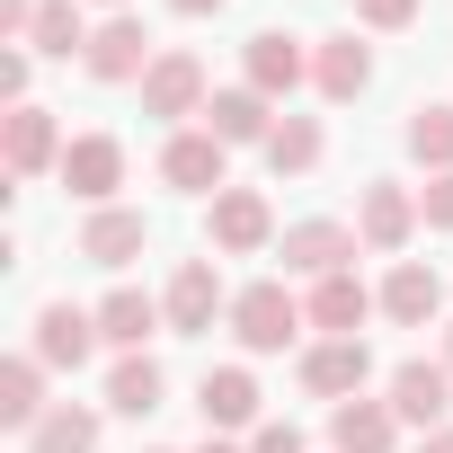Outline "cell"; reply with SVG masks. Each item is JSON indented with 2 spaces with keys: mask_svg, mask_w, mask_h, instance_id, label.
<instances>
[{
  "mask_svg": "<svg viewBox=\"0 0 453 453\" xmlns=\"http://www.w3.org/2000/svg\"><path fill=\"white\" fill-rule=\"evenodd\" d=\"M232 329H241V347H250V356H276V347L303 329V311H294V294H285V285H250V294L232 303Z\"/></svg>",
  "mask_w": 453,
  "mask_h": 453,
  "instance_id": "cell-1",
  "label": "cell"
},
{
  "mask_svg": "<svg viewBox=\"0 0 453 453\" xmlns=\"http://www.w3.org/2000/svg\"><path fill=\"white\" fill-rule=\"evenodd\" d=\"M204 107V63L196 54H160L142 72V116H196Z\"/></svg>",
  "mask_w": 453,
  "mask_h": 453,
  "instance_id": "cell-2",
  "label": "cell"
},
{
  "mask_svg": "<svg viewBox=\"0 0 453 453\" xmlns=\"http://www.w3.org/2000/svg\"><path fill=\"white\" fill-rule=\"evenodd\" d=\"M160 54H151V36H142V19H107L98 36H89V72L98 81H142Z\"/></svg>",
  "mask_w": 453,
  "mask_h": 453,
  "instance_id": "cell-3",
  "label": "cell"
},
{
  "mask_svg": "<svg viewBox=\"0 0 453 453\" xmlns=\"http://www.w3.org/2000/svg\"><path fill=\"white\" fill-rule=\"evenodd\" d=\"M116 178H125V142H116V134L63 142V187H72V196H116Z\"/></svg>",
  "mask_w": 453,
  "mask_h": 453,
  "instance_id": "cell-4",
  "label": "cell"
},
{
  "mask_svg": "<svg viewBox=\"0 0 453 453\" xmlns=\"http://www.w3.org/2000/svg\"><path fill=\"white\" fill-rule=\"evenodd\" d=\"M160 311H169V329H178V338L213 329V311H222V276H213L204 258H187V267L169 276V303H160Z\"/></svg>",
  "mask_w": 453,
  "mask_h": 453,
  "instance_id": "cell-5",
  "label": "cell"
},
{
  "mask_svg": "<svg viewBox=\"0 0 453 453\" xmlns=\"http://www.w3.org/2000/svg\"><path fill=\"white\" fill-rule=\"evenodd\" d=\"M444 409H453V365H400V373H391V418L435 426Z\"/></svg>",
  "mask_w": 453,
  "mask_h": 453,
  "instance_id": "cell-6",
  "label": "cell"
},
{
  "mask_svg": "<svg viewBox=\"0 0 453 453\" xmlns=\"http://www.w3.org/2000/svg\"><path fill=\"white\" fill-rule=\"evenodd\" d=\"M347 258H356L347 222H294L285 232V267H303V276H347Z\"/></svg>",
  "mask_w": 453,
  "mask_h": 453,
  "instance_id": "cell-7",
  "label": "cell"
},
{
  "mask_svg": "<svg viewBox=\"0 0 453 453\" xmlns=\"http://www.w3.org/2000/svg\"><path fill=\"white\" fill-rule=\"evenodd\" d=\"M365 373H373L365 338H329V347H311V356H303V382H311V391H329V400L365 391Z\"/></svg>",
  "mask_w": 453,
  "mask_h": 453,
  "instance_id": "cell-8",
  "label": "cell"
},
{
  "mask_svg": "<svg viewBox=\"0 0 453 453\" xmlns=\"http://www.w3.org/2000/svg\"><path fill=\"white\" fill-rule=\"evenodd\" d=\"M222 151H232V142H213V134H178V142L160 151V178L187 187V196H204V187H222Z\"/></svg>",
  "mask_w": 453,
  "mask_h": 453,
  "instance_id": "cell-9",
  "label": "cell"
},
{
  "mask_svg": "<svg viewBox=\"0 0 453 453\" xmlns=\"http://www.w3.org/2000/svg\"><path fill=\"white\" fill-rule=\"evenodd\" d=\"M89 347H98V320L89 311H72V303H45L36 311V356L45 365H81Z\"/></svg>",
  "mask_w": 453,
  "mask_h": 453,
  "instance_id": "cell-10",
  "label": "cell"
},
{
  "mask_svg": "<svg viewBox=\"0 0 453 453\" xmlns=\"http://www.w3.org/2000/svg\"><path fill=\"white\" fill-rule=\"evenodd\" d=\"M382 311H391V320H409V329H418V320H435V311H444V285H435V267L400 258V267H391V285H382Z\"/></svg>",
  "mask_w": 453,
  "mask_h": 453,
  "instance_id": "cell-11",
  "label": "cell"
},
{
  "mask_svg": "<svg viewBox=\"0 0 453 453\" xmlns=\"http://www.w3.org/2000/svg\"><path fill=\"white\" fill-rule=\"evenodd\" d=\"M356 232H365V250H400V241L418 232V204H409L400 187H365V213H356Z\"/></svg>",
  "mask_w": 453,
  "mask_h": 453,
  "instance_id": "cell-12",
  "label": "cell"
},
{
  "mask_svg": "<svg viewBox=\"0 0 453 453\" xmlns=\"http://www.w3.org/2000/svg\"><path fill=\"white\" fill-rule=\"evenodd\" d=\"M196 409H204V426H250V418H258V382H250L241 365H222V373H204Z\"/></svg>",
  "mask_w": 453,
  "mask_h": 453,
  "instance_id": "cell-13",
  "label": "cell"
},
{
  "mask_svg": "<svg viewBox=\"0 0 453 453\" xmlns=\"http://www.w3.org/2000/svg\"><path fill=\"white\" fill-rule=\"evenodd\" d=\"M204 134H213V142H267L276 125H267V98H258V89H222V98L204 107Z\"/></svg>",
  "mask_w": 453,
  "mask_h": 453,
  "instance_id": "cell-14",
  "label": "cell"
},
{
  "mask_svg": "<svg viewBox=\"0 0 453 453\" xmlns=\"http://www.w3.org/2000/svg\"><path fill=\"white\" fill-rule=\"evenodd\" d=\"M142 213H89V232H81V258H98V267H125V258H142Z\"/></svg>",
  "mask_w": 453,
  "mask_h": 453,
  "instance_id": "cell-15",
  "label": "cell"
},
{
  "mask_svg": "<svg viewBox=\"0 0 453 453\" xmlns=\"http://www.w3.org/2000/svg\"><path fill=\"white\" fill-rule=\"evenodd\" d=\"M213 241H222V250H258V241H267V196H250V187L213 196Z\"/></svg>",
  "mask_w": 453,
  "mask_h": 453,
  "instance_id": "cell-16",
  "label": "cell"
},
{
  "mask_svg": "<svg viewBox=\"0 0 453 453\" xmlns=\"http://www.w3.org/2000/svg\"><path fill=\"white\" fill-rule=\"evenodd\" d=\"M329 435H338V453H391V409L382 400H338Z\"/></svg>",
  "mask_w": 453,
  "mask_h": 453,
  "instance_id": "cell-17",
  "label": "cell"
},
{
  "mask_svg": "<svg viewBox=\"0 0 453 453\" xmlns=\"http://www.w3.org/2000/svg\"><path fill=\"white\" fill-rule=\"evenodd\" d=\"M250 81H258V98L294 89V81H303V45H294V36H276V27H267V36H250Z\"/></svg>",
  "mask_w": 453,
  "mask_h": 453,
  "instance_id": "cell-18",
  "label": "cell"
},
{
  "mask_svg": "<svg viewBox=\"0 0 453 453\" xmlns=\"http://www.w3.org/2000/svg\"><path fill=\"white\" fill-rule=\"evenodd\" d=\"M54 160V116L45 107H10V178H36Z\"/></svg>",
  "mask_w": 453,
  "mask_h": 453,
  "instance_id": "cell-19",
  "label": "cell"
},
{
  "mask_svg": "<svg viewBox=\"0 0 453 453\" xmlns=\"http://www.w3.org/2000/svg\"><path fill=\"white\" fill-rule=\"evenodd\" d=\"M365 311H373V294H365L356 276H320V285H311V320H320V329L356 338V320H365Z\"/></svg>",
  "mask_w": 453,
  "mask_h": 453,
  "instance_id": "cell-20",
  "label": "cell"
},
{
  "mask_svg": "<svg viewBox=\"0 0 453 453\" xmlns=\"http://www.w3.org/2000/svg\"><path fill=\"white\" fill-rule=\"evenodd\" d=\"M89 444H98V418H89V409H72V400H63V409H45V418L27 426V453H89Z\"/></svg>",
  "mask_w": 453,
  "mask_h": 453,
  "instance_id": "cell-21",
  "label": "cell"
},
{
  "mask_svg": "<svg viewBox=\"0 0 453 453\" xmlns=\"http://www.w3.org/2000/svg\"><path fill=\"white\" fill-rule=\"evenodd\" d=\"M45 356H10V373H0V418H10V426H36L45 418Z\"/></svg>",
  "mask_w": 453,
  "mask_h": 453,
  "instance_id": "cell-22",
  "label": "cell"
},
{
  "mask_svg": "<svg viewBox=\"0 0 453 453\" xmlns=\"http://www.w3.org/2000/svg\"><path fill=\"white\" fill-rule=\"evenodd\" d=\"M27 45L36 54H89V27H81V10H72V0H36V27H27Z\"/></svg>",
  "mask_w": 453,
  "mask_h": 453,
  "instance_id": "cell-23",
  "label": "cell"
},
{
  "mask_svg": "<svg viewBox=\"0 0 453 453\" xmlns=\"http://www.w3.org/2000/svg\"><path fill=\"white\" fill-rule=\"evenodd\" d=\"M311 72H320V98H356V89L373 81V54H365L356 36H338V45H320V63H311Z\"/></svg>",
  "mask_w": 453,
  "mask_h": 453,
  "instance_id": "cell-24",
  "label": "cell"
},
{
  "mask_svg": "<svg viewBox=\"0 0 453 453\" xmlns=\"http://www.w3.org/2000/svg\"><path fill=\"white\" fill-rule=\"evenodd\" d=\"M151 329H160L151 294H134V285H125V294H107V303H98V338H116V347H142Z\"/></svg>",
  "mask_w": 453,
  "mask_h": 453,
  "instance_id": "cell-25",
  "label": "cell"
},
{
  "mask_svg": "<svg viewBox=\"0 0 453 453\" xmlns=\"http://www.w3.org/2000/svg\"><path fill=\"white\" fill-rule=\"evenodd\" d=\"M107 409H125V418H151V409H160V365H151V356H125V365L107 373Z\"/></svg>",
  "mask_w": 453,
  "mask_h": 453,
  "instance_id": "cell-26",
  "label": "cell"
},
{
  "mask_svg": "<svg viewBox=\"0 0 453 453\" xmlns=\"http://www.w3.org/2000/svg\"><path fill=\"white\" fill-rule=\"evenodd\" d=\"M311 160H320V125H311V116H285V125L267 134V169H276V178H303Z\"/></svg>",
  "mask_w": 453,
  "mask_h": 453,
  "instance_id": "cell-27",
  "label": "cell"
},
{
  "mask_svg": "<svg viewBox=\"0 0 453 453\" xmlns=\"http://www.w3.org/2000/svg\"><path fill=\"white\" fill-rule=\"evenodd\" d=\"M409 151L444 178V169H453V107H418V116H409Z\"/></svg>",
  "mask_w": 453,
  "mask_h": 453,
  "instance_id": "cell-28",
  "label": "cell"
},
{
  "mask_svg": "<svg viewBox=\"0 0 453 453\" xmlns=\"http://www.w3.org/2000/svg\"><path fill=\"white\" fill-rule=\"evenodd\" d=\"M418 213L435 222V232H453V169H444V178H426V196H418Z\"/></svg>",
  "mask_w": 453,
  "mask_h": 453,
  "instance_id": "cell-29",
  "label": "cell"
},
{
  "mask_svg": "<svg viewBox=\"0 0 453 453\" xmlns=\"http://www.w3.org/2000/svg\"><path fill=\"white\" fill-rule=\"evenodd\" d=\"M356 19H365V27H409L418 0H356Z\"/></svg>",
  "mask_w": 453,
  "mask_h": 453,
  "instance_id": "cell-30",
  "label": "cell"
},
{
  "mask_svg": "<svg viewBox=\"0 0 453 453\" xmlns=\"http://www.w3.org/2000/svg\"><path fill=\"white\" fill-rule=\"evenodd\" d=\"M0 89H10V98L27 107V54H0Z\"/></svg>",
  "mask_w": 453,
  "mask_h": 453,
  "instance_id": "cell-31",
  "label": "cell"
},
{
  "mask_svg": "<svg viewBox=\"0 0 453 453\" xmlns=\"http://www.w3.org/2000/svg\"><path fill=\"white\" fill-rule=\"evenodd\" d=\"M0 27H10V36H27V27H36V0H0Z\"/></svg>",
  "mask_w": 453,
  "mask_h": 453,
  "instance_id": "cell-32",
  "label": "cell"
},
{
  "mask_svg": "<svg viewBox=\"0 0 453 453\" xmlns=\"http://www.w3.org/2000/svg\"><path fill=\"white\" fill-rule=\"evenodd\" d=\"M258 453H303V435L294 426H258Z\"/></svg>",
  "mask_w": 453,
  "mask_h": 453,
  "instance_id": "cell-33",
  "label": "cell"
},
{
  "mask_svg": "<svg viewBox=\"0 0 453 453\" xmlns=\"http://www.w3.org/2000/svg\"><path fill=\"white\" fill-rule=\"evenodd\" d=\"M169 10H178V19H213V10H222V0H169Z\"/></svg>",
  "mask_w": 453,
  "mask_h": 453,
  "instance_id": "cell-34",
  "label": "cell"
},
{
  "mask_svg": "<svg viewBox=\"0 0 453 453\" xmlns=\"http://www.w3.org/2000/svg\"><path fill=\"white\" fill-rule=\"evenodd\" d=\"M418 453H453V426H435V435H426V444H418Z\"/></svg>",
  "mask_w": 453,
  "mask_h": 453,
  "instance_id": "cell-35",
  "label": "cell"
},
{
  "mask_svg": "<svg viewBox=\"0 0 453 453\" xmlns=\"http://www.w3.org/2000/svg\"><path fill=\"white\" fill-rule=\"evenodd\" d=\"M444 365H453V329H444Z\"/></svg>",
  "mask_w": 453,
  "mask_h": 453,
  "instance_id": "cell-36",
  "label": "cell"
},
{
  "mask_svg": "<svg viewBox=\"0 0 453 453\" xmlns=\"http://www.w3.org/2000/svg\"><path fill=\"white\" fill-rule=\"evenodd\" d=\"M204 453H232V444H204Z\"/></svg>",
  "mask_w": 453,
  "mask_h": 453,
  "instance_id": "cell-37",
  "label": "cell"
}]
</instances>
